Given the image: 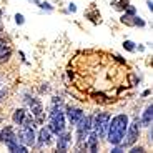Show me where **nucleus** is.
I'll list each match as a JSON object with an SVG mask.
<instances>
[{
	"label": "nucleus",
	"mask_w": 153,
	"mask_h": 153,
	"mask_svg": "<svg viewBox=\"0 0 153 153\" xmlns=\"http://www.w3.org/2000/svg\"><path fill=\"white\" fill-rule=\"evenodd\" d=\"M128 123H130V118L126 113H118L111 117L110 118V123H108V130H107V142L110 143L111 146L113 145H120L125 137V131L128 128Z\"/></svg>",
	"instance_id": "obj_1"
},
{
	"label": "nucleus",
	"mask_w": 153,
	"mask_h": 153,
	"mask_svg": "<svg viewBox=\"0 0 153 153\" xmlns=\"http://www.w3.org/2000/svg\"><path fill=\"white\" fill-rule=\"evenodd\" d=\"M65 123H67V118H65V111H63V105H52L50 113H48V125H47V128L57 137L62 131H65V126H67Z\"/></svg>",
	"instance_id": "obj_2"
},
{
	"label": "nucleus",
	"mask_w": 153,
	"mask_h": 153,
	"mask_svg": "<svg viewBox=\"0 0 153 153\" xmlns=\"http://www.w3.org/2000/svg\"><path fill=\"white\" fill-rule=\"evenodd\" d=\"M140 133H142V123H140V118H135L131 123H128V128H126L125 137H123L120 146H122L123 150H125V148H130L131 145H135V143L138 142Z\"/></svg>",
	"instance_id": "obj_3"
},
{
	"label": "nucleus",
	"mask_w": 153,
	"mask_h": 153,
	"mask_svg": "<svg viewBox=\"0 0 153 153\" xmlns=\"http://www.w3.org/2000/svg\"><path fill=\"white\" fill-rule=\"evenodd\" d=\"M93 128V117L92 115H83L75 125V138L76 142H85L88 133Z\"/></svg>",
	"instance_id": "obj_4"
},
{
	"label": "nucleus",
	"mask_w": 153,
	"mask_h": 153,
	"mask_svg": "<svg viewBox=\"0 0 153 153\" xmlns=\"http://www.w3.org/2000/svg\"><path fill=\"white\" fill-rule=\"evenodd\" d=\"M110 118H111V115L108 113V111H98V113L93 117V128L92 130L98 135V138H105Z\"/></svg>",
	"instance_id": "obj_5"
},
{
	"label": "nucleus",
	"mask_w": 153,
	"mask_h": 153,
	"mask_svg": "<svg viewBox=\"0 0 153 153\" xmlns=\"http://www.w3.org/2000/svg\"><path fill=\"white\" fill-rule=\"evenodd\" d=\"M17 140L19 143L25 146H33L35 142H37V133L32 126H25V125H20V130L17 133Z\"/></svg>",
	"instance_id": "obj_6"
},
{
	"label": "nucleus",
	"mask_w": 153,
	"mask_h": 153,
	"mask_svg": "<svg viewBox=\"0 0 153 153\" xmlns=\"http://www.w3.org/2000/svg\"><path fill=\"white\" fill-rule=\"evenodd\" d=\"M37 146L38 148H42V146H50L53 143V133L47 128V126H42L37 133Z\"/></svg>",
	"instance_id": "obj_7"
},
{
	"label": "nucleus",
	"mask_w": 153,
	"mask_h": 153,
	"mask_svg": "<svg viewBox=\"0 0 153 153\" xmlns=\"http://www.w3.org/2000/svg\"><path fill=\"white\" fill-rule=\"evenodd\" d=\"M57 152H62L65 153L70 150L72 146V131H62L60 135H57Z\"/></svg>",
	"instance_id": "obj_8"
},
{
	"label": "nucleus",
	"mask_w": 153,
	"mask_h": 153,
	"mask_svg": "<svg viewBox=\"0 0 153 153\" xmlns=\"http://www.w3.org/2000/svg\"><path fill=\"white\" fill-rule=\"evenodd\" d=\"M83 110L78 107H73V105H67L65 107V118L68 120L70 125H76V122L83 117Z\"/></svg>",
	"instance_id": "obj_9"
},
{
	"label": "nucleus",
	"mask_w": 153,
	"mask_h": 153,
	"mask_svg": "<svg viewBox=\"0 0 153 153\" xmlns=\"http://www.w3.org/2000/svg\"><path fill=\"white\" fill-rule=\"evenodd\" d=\"M15 140H17V133H15V128L12 125H5L0 130V142L4 145H8V143L15 142Z\"/></svg>",
	"instance_id": "obj_10"
},
{
	"label": "nucleus",
	"mask_w": 153,
	"mask_h": 153,
	"mask_svg": "<svg viewBox=\"0 0 153 153\" xmlns=\"http://www.w3.org/2000/svg\"><path fill=\"white\" fill-rule=\"evenodd\" d=\"M120 22L125 23V25H128V27H145L146 25L145 20H143L142 17H138V15H125V13L122 15Z\"/></svg>",
	"instance_id": "obj_11"
},
{
	"label": "nucleus",
	"mask_w": 153,
	"mask_h": 153,
	"mask_svg": "<svg viewBox=\"0 0 153 153\" xmlns=\"http://www.w3.org/2000/svg\"><path fill=\"white\" fill-rule=\"evenodd\" d=\"M85 145H87V150H88V152H92V153L98 152V135H97L93 130L88 133L87 140H85Z\"/></svg>",
	"instance_id": "obj_12"
},
{
	"label": "nucleus",
	"mask_w": 153,
	"mask_h": 153,
	"mask_svg": "<svg viewBox=\"0 0 153 153\" xmlns=\"http://www.w3.org/2000/svg\"><path fill=\"white\" fill-rule=\"evenodd\" d=\"M152 120H153V105H146V108L143 110V115L142 118H140V123H142V126H145V128H148V126H152Z\"/></svg>",
	"instance_id": "obj_13"
},
{
	"label": "nucleus",
	"mask_w": 153,
	"mask_h": 153,
	"mask_svg": "<svg viewBox=\"0 0 153 153\" xmlns=\"http://www.w3.org/2000/svg\"><path fill=\"white\" fill-rule=\"evenodd\" d=\"M28 111L25 110V108H17L15 111H13V115H12V122H13V125L20 126L23 123V120H25V117H27Z\"/></svg>",
	"instance_id": "obj_14"
},
{
	"label": "nucleus",
	"mask_w": 153,
	"mask_h": 153,
	"mask_svg": "<svg viewBox=\"0 0 153 153\" xmlns=\"http://www.w3.org/2000/svg\"><path fill=\"white\" fill-rule=\"evenodd\" d=\"M110 4L113 5L115 10H118V12H123L128 5H130V0H110Z\"/></svg>",
	"instance_id": "obj_15"
},
{
	"label": "nucleus",
	"mask_w": 153,
	"mask_h": 153,
	"mask_svg": "<svg viewBox=\"0 0 153 153\" xmlns=\"http://www.w3.org/2000/svg\"><path fill=\"white\" fill-rule=\"evenodd\" d=\"M123 48H125L126 52H135L137 47H135V42H131V40H125V42H123Z\"/></svg>",
	"instance_id": "obj_16"
},
{
	"label": "nucleus",
	"mask_w": 153,
	"mask_h": 153,
	"mask_svg": "<svg viewBox=\"0 0 153 153\" xmlns=\"http://www.w3.org/2000/svg\"><path fill=\"white\" fill-rule=\"evenodd\" d=\"M10 57H12V50H10V48H7V50H5V53H4V52L0 53V63H4V62H7Z\"/></svg>",
	"instance_id": "obj_17"
},
{
	"label": "nucleus",
	"mask_w": 153,
	"mask_h": 153,
	"mask_svg": "<svg viewBox=\"0 0 153 153\" xmlns=\"http://www.w3.org/2000/svg\"><path fill=\"white\" fill-rule=\"evenodd\" d=\"M128 150H130L128 153H143V152H145V148H143L142 145H131Z\"/></svg>",
	"instance_id": "obj_18"
},
{
	"label": "nucleus",
	"mask_w": 153,
	"mask_h": 153,
	"mask_svg": "<svg viewBox=\"0 0 153 153\" xmlns=\"http://www.w3.org/2000/svg\"><path fill=\"white\" fill-rule=\"evenodd\" d=\"M38 7L42 8V10H47V12H52V10H53V5H50L48 2H43V0L40 2V5H38Z\"/></svg>",
	"instance_id": "obj_19"
},
{
	"label": "nucleus",
	"mask_w": 153,
	"mask_h": 153,
	"mask_svg": "<svg viewBox=\"0 0 153 153\" xmlns=\"http://www.w3.org/2000/svg\"><path fill=\"white\" fill-rule=\"evenodd\" d=\"M123 12H125V15H137V8H135L133 5H128Z\"/></svg>",
	"instance_id": "obj_20"
},
{
	"label": "nucleus",
	"mask_w": 153,
	"mask_h": 153,
	"mask_svg": "<svg viewBox=\"0 0 153 153\" xmlns=\"http://www.w3.org/2000/svg\"><path fill=\"white\" fill-rule=\"evenodd\" d=\"M15 23L17 25H23V23H25V17H23L22 13H15Z\"/></svg>",
	"instance_id": "obj_21"
},
{
	"label": "nucleus",
	"mask_w": 153,
	"mask_h": 153,
	"mask_svg": "<svg viewBox=\"0 0 153 153\" xmlns=\"http://www.w3.org/2000/svg\"><path fill=\"white\" fill-rule=\"evenodd\" d=\"M7 48H8V47H7V40H4V38L0 37V53H2V52H5Z\"/></svg>",
	"instance_id": "obj_22"
},
{
	"label": "nucleus",
	"mask_w": 153,
	"mask_h": 153,
	"mask_svg": "<svg viewBox=\"0 0 153 153\" xmlns=\"http://www.w3.org/2000/svg\"><path fill=\"white\" fill-rule=\"evenodd\" d=\"M68 12H70V13H75V12H76V5L73 4V2L68 5Z\"/></svg>",
	"instance_id": "obj_23"
},
{
	"label": "nucleus",
	"mask_w": 153,
	"mask_h": 153,
	"mask_svg": "<svg viewBox=\"0 0 153 153\" xmlns=\"http://www.w3.org/2000/svg\"><path fill=\"white\" fill-rule=\"evenodd\" d=\"M146 5H148V10H153V2L152 0H146Z\"/></svg>",
	"instance_id": "obj_24"
},
{
	"label": "nucleus",
	"mask_w": 153,
	"mask_h": 153,
	"mask_svg": "<svg viewBox=\"0 0 153 153\" xmlns=\"http://www.w3.org/2000/svg\"><path fill=\"white\" fill-rule=\"evenodd\" d=\"M150 93H152V90H145V92H143V93H142V97H148V95H150Z\"/></svg>",
	"instance_id": "obj_25"
}]
</instances>
